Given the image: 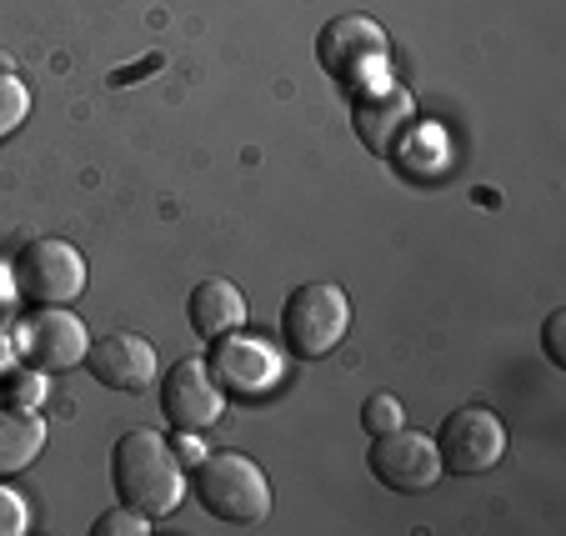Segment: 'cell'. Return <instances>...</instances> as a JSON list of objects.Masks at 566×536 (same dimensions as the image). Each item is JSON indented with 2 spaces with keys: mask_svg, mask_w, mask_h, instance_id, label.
<instances>
[{
  "mask_svg": "<svg viewBox=\"0 0 566 536\" xmlns=\"http://www.w3.org/2000/svg\"><path fill=\"white\" fill-rule=\"evenodd\" d=\"M11 361V341H6V336H0V366Z\"/></svg>",
  "mask_w": 566,
  "mask_h": 536,
  "instance_id": "7402d4cb",
  "label": "cell"
},
{
  "mask_svg": "<svg viewBox=\"0 0 566 536\" xmlns=\"http://www.w3.org/2000/svg\"><path fill=\"white\" fill-rule=\"evenodd\" d=\"M45 446V421L25 407H0V482L41 456Z\"/></svg>",
  "mask_w": 566,
  "mask_h": 536,
  "instance_id": "5bb4252c",
  "label": "cell"
},
{
  "mask_svg": "<svg viewBox=\"0 0 566 536\" xmlns=\"http://www.w3.org/2000/svg\"><path fill=\"white\" fill-rule=\"evenodd\" d=\"M111 482H116L120 502L146 512L150 522L156 516H171L186 496V472L181 456L171 451V441L150 427H130L126 437L111 451Z\"/></svg>",
  "mask_w": 566,
  "mask_h": 536,
  "instance_id": "6da1fadb",
  "label": "cell"
},
{
  "mask_svg": "<svg viewBox=\"0 0 566 536\" xmlns=\"http://www.w3.org/2000/svg\"><path fill=\"white\" fill-rule=\"evenodd\" d=\"M386 55H391V45H386L381 21H371V15H336V21H326L316 35L321 71L332 75V81H342L346 96H356L361 86L381 81Z\"/></svg>",
  "mask_w": 566,
  "mask_h": 536,
  "instance_id": "277c9868",
  "label": "cell"
},
{
  "mask_svg": "<svg viewBox=\"0 0 566 536\" xmlns=\"http://www.w3.org/2000/svg\"><path fill=\"white\" fill-rule=\"evenodd\" d=\"M146 532H150V516L136 512V506H126V502L91 526V536H146Z\"/></svg>",
  "mask_w": 566,
  "mask_h": 536,
  "instance_id": "ac0fdd59",
  "label": "cell"
},
{
  "mask_svg": "<svg viewBox=\"0 0 566 536\" xmlns=\"http://www.w3.org/2000/svg\"><path fill=\"white\" fill-rule=\"evenodd\" d=\"M11 281L31 306H65L86 291V256L61 237L25 241L11 266Z\"/></svg>",
  "mask_w": 566,
  "mask_h": 536,
  "instance_id": "5b68a950",
  "label": "cell"
},
{
  "mask_svg": "<svg viewBox=\"0 0 566 536\" xmlns=\"http://www.w3.org/2000/svg\"><path fill=\"white\" fill-rule=\"evenodd\" d=\"M352 301L336 281H301L281 306V341L291 361H326L346 341Z\"/></svg>",
  "mask_w": 566,
  "mask_h": 536,
  "instance_id": "3957f363",
  "label": "cell"
},
{
  "mask_svg": "<svg viewBox=\"0 0 566 536\" xmlns=\"http://www.w3.org/2000/svg\"><path fill=\"white\" fill-rule=\"evenodd\" d=\"M25 526H31V512H25L21 492H11V486L0 482V536H21Z\"/></svg>",
  "mask_w": 566,
  "mask_h": 536,
  "instance_id": "d6986e66",
  "label": "cell"
},
{
  "mask_svg": "<svg viewBox=\"0 0 566 536\" xmlns=\"http://www.w3.org/2000/svg\"><path fill=\"white\" fill-rule=\"evenodd\" d=\"M31 116V91L15 71H0V140H11Z\"/></svg>",
  "mask_w": 566,
  "mask_h": 536,
  "instance_id": "9a60e30c",
  "label": "cell"
},
{
  "mask_svg": "<svg viewBox=\"0 0 566 536\" xmlns=\"http://www.w3.org/2000/svg\"><path fill=\"white\" fill-rule=\"evenodd\" d=\"M160 411L181 431H206L221 421V411H226L221 381L211 376V366H206L201 356H181V361L166 371V381H160Z\"/></svg>",
  "mask_w": 566,
  "mask_h": 536,
  "instance_id": "30bf717a",
  "label": "cell"
},
{
  "mask_svg": "<svg viewBox=\"0 0 566 536\" xmlns=\"http://www.w3.org/2000/svg\"><path fill=\"white\" fill-rule=\"evenodd\" d=\"M21 356L35 366V371H71V366H86V351H91V336H86V322L71 316L65 306H35L21 326Z\"/></svg>",
  "mask_w": 566,
  "mask_h": 536,
  "instance_id": "9c48e42d",
  "label": "cell"
},
{
  "mask_svg": "<svg viewBox=\"0 0 566 536\" xmlns=\"http://www.w3.org/2000/svg\"><path fill=\"white\" fill-rule=\"evenodd\" d=\"M542 346H546V361L566 366V312H552L542 326Z\"/></svg>",
  "mask_w": 566,
  "mask_h": 536,
  "instance_id": "ffe728a7",
  "label": "cell"
},
{
  "mask_svg": "<svg viewBox=\"0 0 566 536\" xmlns=\"http://www.w3.org/2000/svg\"><path fill=\"white\" fill-rule=\"evenodd\" d=\"M211 376L221 381V387H231V391H266L271 381H276V361H271V351L261 341L231 332V336L216 341Z\"/></svg>",
  "mask_w": 566,
  "mask_h": 536,
  "instance_id": "4fadbf2b",
  "label": "cell"
},
{
  "mask_svg": "<svg viewBox=\"0 0 566 536\" xmlns=\"http://www.w3.org/2000/svg\"><path fill=\"white\" fill-rule=\"evenodd\" d=\"M6 397H11V407L35 411L45 401V371H35V366H15V371L6 376Z\"/></svg>",
  "mask_w": 566,
  "mask_h": 536,
  "instance_id": "e0dca14e",
  "label": "cell"
},
{
  "mask_svg": "<svg viewBox=\"0 0 566 536\" xmlns=\"http://www.w3.org/2000/svg\"><path fill=\"white\" fill-rule=\"evenodd\" d=\"M352 116H356V136H361L366 150L376 156H396L411 136V120H417V101H411L407 86H396L391 75L371 81L352 96Z\"/></svg>",
  "mask_w": 566,
  "mask_h": 536,
  "instance_id": "ba28073f",
  "label": "cell"
},
{
  "mask_svg": "<svg viewBox=\"0 0 566 536\" xmlns=\"http://www.w3.org/2000/svg\"><path fill=\"white\" fill-rule=\"evenodd\" d=\"M361 427H366V437H381V431L407 427V411H401V401H396L391 391H376L361 407Z\"/></svg>",
  "mask_w": 566,
  "mask_h": 536,
  "instance_id": "2e32d148",
  "label": "cell"
},
{
  "mask_svg": "<svg viewBox=\"0 0 566 536\" xmlns=\"http://www.w3.org/2000/svg\"><path fill=\"white\" fill-rule=\"evenodd\" d=\"M171 451L181 456V462H191V466L206 456V451H201V437H196V431H181V427H176V437H171Z\"/></svg>",
  "mask_w": 566,
  "mask_h": 536,
  "instance_id": "44dd1931",
  "label": "cell"
},
{
  "mask_svg": "<svg viewBox=\"0 0 566 536\" xmlns=\"http://www.w3.org/2000/svg\"><path fill=\"white\" fill-rule=\"evenodd\" d=\"M366 466L371 476L386 486V492H431L441 482V456H437V437L427 431H411V427H396L371 437L366 446Z\"/></svg>",
  "mask_w": 566,
  "mask_h": 536,
  "instance_id": "52a82bcc",
  "label": "cell"
},
{
  "mask_svg": "<svg viewBox=\"0 0 566 536\" xmlns=\"http://www.w3.org/2000/svg\"><path fill=\"white\" fill-rule=\"evenodd\" d=\"M191 486L226 526H261L271 516V482L247 451H206L191 466Z\"/></svg>",
  "mask_w": 566,
  "mask_h": 536,
  "instance_id": "7a4b0ae2",
  "label": "cell"
},
{
  "mask_svg": "<svg viewBox=\"0 0 566 536\" xmlns=\"http://www.w3.org/2000/svg\"><path fill=\"white\" fill-rule=\"evenodd\" d=\"M441 472L451 476H486L506 456V427L486 407H457L437 431Z\"/></svg>",
  "mask_w": 566,
  "mask_h": 536,
  "instance_id": "8992f818",
  "label": "cell"
},
{
  "mask_svg": "<svg viewBox=\"0 0 566 536\" xmlns=\"http://www.w3.org/2000/svg\"><path fill=\"white\" fill-rule=\"evenodd\" d=\"M86 366L111 391H146L156 381V346L136 332H111L101 341H91Z\"/></svg>",
  "mask_w": 566,
  "mask_h": 536,
  "instance_id": "8fae6325",
  "label": "cell"
},
{
  "mask_svg": "<svg viewBox=\"0 0 566 536\" xmlns=\"http://www.w3.org/2000/svg\"><path fill=\"white\" fill-rule=\"evenodd\" d=\"M186 316H191V332L206 336V341H221V336L241 332L251 316L247 306V291L235 286V281L226 276H211L201 281V286L191 291V301H186Z\"/></svg>",
  "mask_w": 566,
  "mask_h": 536,
  "instance_id": "7c38bea8",
  "label": "cell"
}]
</instances>
